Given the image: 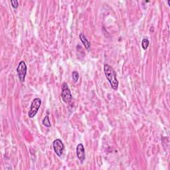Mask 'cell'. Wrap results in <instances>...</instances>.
<instances>
[{
    "mask_svg": "<svg viewBox=\"0 0 170 170\" xmlns=\"http://www.w3.org/2000/svg\"><path fill=\"white\" fill-rule=\"evenodd\" d=\"M104 72L112 89L114 90H116L118 88V84L119 83H118V81L117 80L115 70L108 64H105L104 66Z\"/></svg>",
    "mask_w": 170,
    "mask_h": 170,
    "instance_id": "cell-1",
    "label": "cell"
},
{
    "mask_svg": "<svg viewBox=\"0 0 170 170\" xmlns=\"http://www.w3.org/2000/svg\"><path fill=\"white\" fill-rule=\"evenodd\" d=\"M62 91H61V98L63 102L65 103H69L72 100V94L69 88L68 85L66 82H64L62 85Z\"/></svg>",
    "mask_w": 170,
    "mask_h": 170,
    "instance_id": "cell-2",
    "label": "cell"
},
{
    "mask_svg": "<svg viewBox=\"0 0 170 170\" xmlns=\"http://www.w3.org/2000/svg\"><path fill=\"white\" fill-rule=\"evenodd\" d=\"M41 104V100L40 98H35V99H33V100L32 101V103H31V108L28 113L29 118H33L35 116V115L37 114L39 108H40Z\"/></svg>",
    "mask_w": 170,
    "mask_h": 170,
    "instance_id": "cell-3",
    "label": "cell"
},
{
    "mask_svg": "<svg viewBox=\"0 0 170 170\" xmlns=\"http://www.w3.org/2000/svg\"><path fill=\"white\" fill-rule=\"evenodd\" d=\"M27 67L25 62L23 61L19 62L17 68V73L19 80H20L21 82H23L25 81V77L27 74Z\"/></svg>",
    "mask_w": 170,
    "mask_h": 170,
    "instance_id": "cell-4",
    "label": "cell"
},
{
    "mask_svg": "<svg viewBox=\"0 0 170 170\" xmlns=\"http://www.w3.org/2000/svg\"><path fill=\"white\" fill-rule=\"evenodd\" d=\"M53 145L54 151L55 153H56L57 155L59 157L61 156L63 152V150L65 149V145H64V144L62 143V142L60 139L55 140L53 143Z\"/></svg>",
    "mask_w": 170,
    "mask_h": 170,
    "instance_id": "cell-5",
    "label": "cell"
},
{
    "mask_svg": "<svg viewBox=\"0 0 170 170\" xmlns=\"http://www.w3.org/2000/svg\"><path fill=\"white\" fill-rule=\"evenodd\" d=\"M77 156L81 163H82V162L85 161L86 158L85 149L82 144H79L77 146Z\"/></svg>",
    "mask_w": 170,
    "mask_h": 170,
    "instance_id": "cell-6",
    "label": "cell"
},
{
    "mask_svg": "<svg viewBox=\"0 0 170 170\" xmlns=\"http://www.w3.org/2000/svg\"><path fill=\"white\" fill-rule=\"evenodd\" d=\"M79 38H80L82 44L85 47L86 49L89 50L90 48V43L89 41V40L87 39V38L86 37L85 35L82 33H80V35H79Z\"/></svg>",
    "mask_w": 170,
    "mask_h": 170,
    "instance_id": "cell-7",
    "label": "cell"
},
{
    "mask_svg": "<svg viewBox=\"0 0 170 170\" xmlns=\"http://www.w3.org/2000/svg\"><path fill=\"white\" fill-rule=\"evenodd\" d=\"M149 45V41L147 38H144L143 39H142V48H143L144 50L147 49L148 48Z\"/></svg>",
    "mask_w": 170,
    "mask_h": 170,
    "instance_id": "cell-8",
    "label": "cell"
},
{
    "mask_svg": "<svg viewBox=\"0 0 170 170\" xmlns=\"http://www.w3.org/2000/svg\"><path fill=\"white\" fill-rule=\"evenodd\" d=\"M43 124L45 126H46V127L47 128H50L51 127V122H50V120H49V116H46L45 118H44V119L43 120Z\"/></svg>",
    "mask_w": 170,
    "mask_h": 170,
    "instance_id": "cell-9",
    "label": "cell"
},
{
    "mask_svg": "<svg viewBox=\"0 0 170 170\" xmlns=\"http://www.w3.org/2000/svg\"><path fill=\"white\" fill-rule=\"evenodd\" d=\"M72 78H73V80L74 81V82H77L78 81V78H79V74L77 71L74 70L72 73Z\"/></svg>",
    "mask_w": 170,
    "mask_h": 170,
    "instance_id": "cell-10",
    "label": "cell"
},
{
    "mask_svg": "<svg viewBox=\"0 0 170 170\" xmlns=\"http://www.w3.org/2000/svg\"><path fill=\"white\" fill-rule=\"evenodd\" d=\"M11 6H12L14 9H17L18 7L19 3L17 0H12V1H11Z\"/></svg>",
    "mask_w": 170,
    "mask_h": 170,
    "instance_id": "cell-11",
    "label": "cell"
},
{
    "mask_svg": "<svg viewBox=\"0 0 170 170\" xmlns=\"http://www.w3.org/2000/svg\"><path fill=\"white\" fill-rule=\"evenodd\" d=\"M168 5H169V6H170V1H169V0L168 2Z\"/></svg>",
    "mask_w": 170,
    "mask_h": 170,
    "instance_id": "cell-12",
    "label": "cell"
}]
</instances>
